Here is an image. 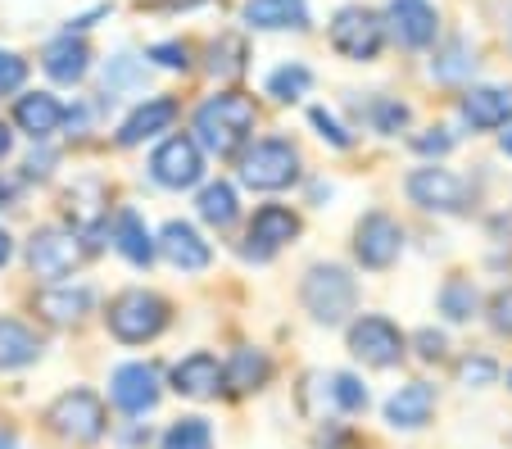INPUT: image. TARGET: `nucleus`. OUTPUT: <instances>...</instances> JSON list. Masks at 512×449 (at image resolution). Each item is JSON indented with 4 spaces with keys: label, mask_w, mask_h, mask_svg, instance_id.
Masks as SVG:
<instances>
[{
    "label": "nucleus",
    "mask_w": 512,
    "mask_h": 449,
    "mask_svg": "<svg viewBox=\"0 0 512 449\" xmlns=\"http://www.w3.org/2000/svg\"><path fill=\"white\" fill-rule=\"evenodd\" d=\"M431 413H435V391L426 386V381H408V386H399V391L386 400V422L390 427L417 431V427L431 422Z\"/></svg>",
    "instance_id": "f3484780"
},
{
    "label": "nucleus",
    "mask_w": 512,
    "mask_h": 449,
    "mask_svg": "<svg viewBox=\"0 0 512 449\" xmlns=\"http://www.w3.org/2000/svg\"><path fill=\"white\" fill-rule=\"evenodd\" d=\"M37 354H41V336L37 332H28V327L14 323V318H0V372L28 368Z\"/></svg>",
    "instance_id": "5701e85b"
},
{
    "label": "nucleus",
    "mask_w": 512,
    "mask_h": 449,
    "mask_svg": "<svg viewBox=\"0 0 512 449\" xmlns=\"http://www.w3.org/2000/svg\"><path fill=\"white\" fill-rule=\"evenodd\" d=\"M150 59H155V64H164V69H186V64H191V50L177 46V41H164V46L150 50Z\"/></svg>",
    "instance_id": "c9c22d12"
},
{
    "label": "nucleus",
    "mask_w": 512,
    "mask_h": 449,
    "mask_svg": "<svg viewBox=\"0 0 512 449\" xmlns=\"http://www.w3.org/2000/svg\"><path fill=\"white\" fill-rule=\"evenodd\" d=\"M408 196H413V205L435 209V214H458L472 200V186L458 173H449V168H417L408 177Z\"/></svg>",
    "instance_id": "6e6552de"
},
{
    "label": "nucleus",
    "mask_w": 512,
    "mask_h": 449,
    "mask_svg": "<svg viewBox=\"0 0 512 449\" xmlns=\"http://www.w3.org/2000/svg\"><path fill=\"white\" fill-rule=\"evenodd\" d=\"M254 100L241 96V91H223V96L204 100L195 109V141L213 155H236V150L250 141L254 132Z\"/></svg>",
    "instance_id": "f257e3e1"
},
{
    "label": "nucleus",
    "mask_w": 512,
    "mask_h": 449,
    "mask_svg": "<svg viewBox=\"0 0 512 449\" xmlns=\"http://www.w3.org/2000/svg\"><path fill=\"white\" fill-rule=\"evenodd\" d=\"M245 23L259 32H286V28H309V0H250L245 5Z\"/></svg>",
    "instance_id": "6ab92c4d"
},
{
    "label": "nucleus",
    "mask_w": 512,
    "mask_h": 449,
    "mask_svg": "<svg viewBox=\"0 0 512 449\" xmlns=\"http://www.w3.org/2000/svg\"><path fill=\"white\" fill-rule=\"evenodd\" d=\"M309 118H313V127H318V132H322V137H327V141H331V146H340V150H345V146H349V132H345V127H340V123H336V118H331V114H327V109H313V114H309Z\"/></svg>",
    "instance_id": "f704fd0d"
},
{
    "label": "nucleus",
    "mask_w": 512,
    "mask_h": 449,
    "mask_svg": "<svg viewBox=\"0 0 512 449\" xmlns=\"http://www.w3.org/2000/svg\"><path fill=\"white\" fill-rule=\"evenodd\" d=\"M164 327H168V300L155 291H123L109 304V332L123 345L155 341Z\"/></svg>",
    "instance_id": "f03ea898"
},
{
    "label": "nucleus",
    "mask_w": 512,
    "mask_h": 449,
    "mask_svg": "<svg viewBox=\"0 0 512 449\" xmlns=\"http://www.w3.org/2000/svg\"><path fill=\"white\" fill-rule=\"evenodd\" d=\"M0 449H14V440H10V436H0Z\"/></svg>",
    "instance_id": "c03bdc74"
},
{
    "label": "nucleus",
    "mask_w": 512,
    "mask_h": 449,
    "mask_svg": "<svg viewBox=\"0 0 512 449\" xmlns=\"http://www.w3.org/2000/svg\"><path fill=\"white\" fill-rule=\"evenodd\" d=\"M331 391H336V404H340V409H349V413L368 409V391H363V381H358V377H349V372H340V377H336V386H331Z\"/></svg>",
    "instance_id": "7c9ffc66"
},
{
    "label": "nucleus",
    "mask_w": 512,
    "mask_h": 449,
    "mask_svg": "<svg viewBox=\"0 0 512 449\" xmlns=\"http://www.w3.org/2000/svg\"><path fill=\"white\" fill-rule=\"evenodd\" d=\"M177 118V100L159 96V100H145L123 127H118V146H141L145 137H155V132H168Z\"/></svg>",
    "instance_id": "412c9836"
},
{
    "label": "nucleus",
    "mask_w": 512,
    "mask_h": 449,
    "mask_svg": "<svg viewBox=\"0 0 512 449\" xmlns=\"http://www.w3.org/2000/svg\"><path fill=\"white\" fill-rule=\"evenodd\" d=\"M295 236H300V218L281 205H263L250 223V245H245V254H250V259H268V254H277L281 245L295 241Z\"/></svg>",
    "instance_id": "ddd939ff"
},
{
    "label": "nucleus",
    "mask_w": 512,
    "mask_h": 449,
    "mask_svg": "<svg viewBox=\"0 0 512 449\" xmlns=\"http://www.w3.org/2000/svg\"><path fill=\"white\" fill-rule=\"evenodd\" d=\"M503 150H508V155H512V127H508V132H503Z\"/></svg>",
    "instance_id": "79ce46f5"
},
{
    "label": "nucleus",
    "mask_w": 512,
    "mask_h": 449,
    "mask_svg": "<svg viewBox=\"0 0 512 449\" xmlns=\"http://www.w3.org/2000/svg\"><path fill=\"white\" fill-rule=\"evenodd\" d=\"M227 386V372L223 363L213 354H191L173 368V391L177 395H191V400H213V395Z\"/></svg>",
    "instance_id": "2eb2a0df"
},
{
    "label": "nucleus",
    "mask_w": 512,
    "mask_h": 449,
    "mask_svg": "<svg viewBox=\"0 0 512 449\" xmlns=\"http://www.w3.org/2000/svg\"><path fill=\"white\" fill-rule=\"evenodd\" d=\"M159 254H164L173 268H186V273H200V268H209V245L200 241V232H195L191 223H168L164 232H159Z\"/></svg>",
    "instance_id": "dca6fc26"
},
{
    "label": "nucleus",
    "mask_w": 512,
    "mask_h": 449,
    "mask_svg": "<svg viewBox=\"0 0 512 449\" xmlns=\"http://www.w3.org/2000/svg\"><path fill=\"white\" fill-rule=\"evenodd\" d=\"M440 309H445L454 323L472 318V309H476V286H472V282H449L445 291H440Z\"/></svg>",
    "instance_id": "c756f323"
},
{
    "label": "nucleus",
    "mask_w": 512,
    "mask_h": 449,
    "mask_svg": "<svg viewBox=\"0 0 512 449\" xmlns=\"http://www.w3.org/2000/svg\"><path fill=\"white\" fill-rule=\"evenodd\" d=\"M435 137H417V150H422V155H445L449 146H454V137H449L445 127H431Z\"/></svg>",
    "instance_id": "4c0bfd02"
},
{
    "label": "nucleus",
    "mask_w": 512,
    "mask_h": 449,
    "mask_svg": "<svg viewBox=\"0 0 512 449\" xmlns=\"http://www.w3.org/2000/svg\"><path fill=\"white\" fill-rule=\"evenodd\" d=\"M490 327L499 336H512V291H499L490 300Z\"/></svg>",
    "instance_id": "473e14b6"
},
{
    "label": "nucleus",
    "mask_w": 512,
    "mask_h": 449,
    "mask_svg": "<svg viewBox=\"0 0 512 449\" xmlns=\"http://www.w3.org/2000/svg\"><path fill=\"white\" fill-rule=\"evenodd\" d=\"M404 250V232L390 214H368L358 223V236H354V254L363 268H390Z\"/></svg>",
    "instance_id": "9b49d317"
},
{
    "label": "nucleus",
    "mask_w": 512,
    "mask_h": 449,
    "mask_svg": "<svg viewBox=\"0 0 512 449\" xmlns=\"http://www.w3.org/2000/svg\"><path fill=\"white\" fill-rule=\"evenodd\" d=\"M10 155V132H5V127H0V159Z\"/></svg>",
    "instance_id": "a19ab883"
},
{
    "label": "nucleus",
    "mask_w": 512,
    "mask_h": 449,
    "mask_svg": "<svg viewBox=\"0 0 512 449\" xmlns=\"http://www.w3.org/2000/svg\"><path fill=\"white\" fill-rule=\"evenodd\" d=\"M91 254V245L78 232H64V227H46V232L32 236L28 245V264L37 277H68L73 268Z\"/></svg>",
    "instance_id": "423d86ee"
},
{
    "label": "nucleus",
    "mask_w": 512,
    "mask_h": 449,
    "mask_svg": "<svg viewBox=\"0 0 512 449\" xmlns=\"http://www.w3.org/2000/svg\"><path fill=\"white\" fill-rule=\"evenodd\" d=\"M223 372H227V386H232V391H259L272 368H268V359H263L259 350H236L232 368H223Z\"/></svg>",
    "instance_id": "a878e982"
},
{
    "label": "nucleus",
    "mask_w": 512,
    "mask_h": 449,
    "mask_svg": "<svg viewBox=\"0 0 512 449\" xmlns=\"http://www.w3.org/2000/svg\"><path fill=\"white\" fill-rule=\"evenodd\" d=\"M5 200H10V186H5V182H0V205H5Z\"/></svg>",
    "instance_id": "37998d69"
},
{
    "label": "nucleus",
    "mask_w": 512,
    "mask_h": 449,
    "mask_svg": "<svg viewBox=\"0 0 512 449\" xmlns=\"http://www.w3.org/2000/svg\"><path fill=\"white\" fill-rule=\"evenodd\" d=\"M150 173H155V182L168 186V191H186V186H195V182L204 177L200 141H191V137H168L164 146L155 150V159H150Z\"/></svg>",
    "instance_id": "9d476101"
},
{
    "label": "nucleus",
    "mask_w": 512,
    "mask_h": 449,
    "mask_svg": "<svg viewBox=\"0 0 512 449\" xmlns=\"http://www.w3.org/2000/svg\"><path fill=\"white\" fill-rule=\"evenodd\" d=\"M87 309H91L87 286H55V291L37 295V313H46L50 323H78Z\"/></svg>",
    "instance_id": "b1692460"
},
{
    "label": "nucleus",
    "mask_w": 512,
    "mask_h": 449,
    "mask_svg": "<svg viewBox=\"0 0 512 449\" xmlns=\"http://www.w3.org/2000/svg\"><path fill=\"white\" fill-rule=\"evenodd\" d=\"M463 114L472 127H485V132H494V127H503L512 118V91L503 87H472L463 96Z\"/></svg>",
    "instance_id": "4be33fe9"
},
{
    "label": "nucleus",
    "mask_w": 512,
    "mask_h": 449,
    "mask_svg": "<svg viewBox=\"0 0 512 449\" xmlns=\"http://www.w3.org/2000/svg\"><path fill=\"white\" fill-rule=\"evenodd\" d=\"M458 377H463L467 386H490V381L499 377V368H494L490 359H463V368H458Z\"/></svg>",
    "instance_id": "72a5a7b5"
},
{
    "label": "nucleus",
    "mask_w": 512,
    "mask_h": 449,
    "mask_svg": "<svg viewBox=\"0 0 512 449\" xmlns=\"http://www.w3.org/2000/svg\"><path fill=\"white\" fill-rule=\"evenodd\" d=\"M164 449H213V431L204 418H182L168 427Z\"/></svg>",
    "instance_id": "cd10ccee"
},
{
    "label": "nucleus",
    "mask_w": 512,
    "mask_h": 449,
    "mask_svg": "<svg viewBox=\"0 0 512 449\" xmlns=\"http://www.w3.org/2000/svg\"><path fill=\"white\" fill-rule=\"evenodd\" d=\"M109 395L123 413H145L159 404V372L150 363H123L109 381Z\"/></svg>",
    "instance_id": "f8f14e48"
},
{
    "label": "nucleus",
    "mask_w": 512,
    "mask_h": 449,
    "mask_svg": "<svg viewBox=\"0 0 512 449\" xmlns=\"http://www.w3.org/2000/svg\"><path fill=\"white\" fill-rule=\"evenodd\" d=\"M46 422L59 431V436L78 440V445H91V440L105 436V404H100L91 391H68L50 404Z\"/></svg>",
    "instance_id": "39448f33"
},
{
    "label": "nucleus",
    "mask_w": 512,
    "mask_h": 449,
    "mask_svg": "<svg viewBox=\"0 0 512 449\" xmlns=\"http://www.w3.org/2000/svg\"><path fill=\"white\" fill-rule=\"evenodd\" d=\"M23 78H28V59H19L14 50H0V96L19 91Z\"/></svg>",
    "instance_id": "2f4dec72"
},
{
    "label": "nucleus",
    "mask_w": 512,
    "mask_h": 449,
    "mask_svg": "<svg viewBox=\"0 0 512 449\" xmlns=\"http://www.w3.org/2000/svg\"><path fill=\"white\" fill-rule=\"evenodd\" d=\"M408 123V109L395 105V100H377V127L381 132H399Z\"/></svg>",
    "instance_id": "e433bc0d"
},
{
    "label": "nucleus",
    "mask_w": 512,
    "mask_h": 449,
    "mask_svg": "<svg viewBox=\"0 0 512 449\" xmlns=\"http://www.w3.org/2000/svg\"><path fill=\"white\" fill-rule=\"evenodd\" d=\"M349 350L363 363H372V368H395V363L404 359V336H399V327L390 323V318L368 313V318H358V323L349 327Z\"/></svg>",
    "instance_id": "1a4fd4ad"
},
{
    "label": "nucleus",
    "mask_w": 512,
    "mask_h": 449,
    "mask_svg": "<svg viewBox=\"0 0 512 449\" xmlns=\"http://www.w3.org/2000/svg\"><path fill=\"white\" fill-rule=\"evenodd\" d=\"M64 105H59L50 91H32V96H19V105H14V123L28 132V137L46 141L59 132V123H64Z\"/></svg>",
    "instance_id": "aec40b11"
},
{
    "label": "nucleus",
    "mask_w": 512,
    "mask_h": 449,
    "mask_svg": "<svg viewBox=\"0 0 512 449\" xmlns=\"http://www.w3.org/2000/svg\"><path fill=\"white\" fill-rule=\"evenodd\" d=\"M309 82H313V73L304 69V64H286V69H277L268 78V96H277V100H300L304 91H309Z\"/></svg>",
    "instance_id": "c85d7f7f"
},
{
    "label": "nucleus",
    "mask_w": 512,
    "mask_h": 449,
    "mask_svg": "<svg viewBox=\"0 0 512 449\" xmlns=\"http://www.w3.org/2000/svg\"><path fill=\"white\" fill-rule=\"evenodd\" d=\"M295 177H300V155L286 141H259L241 159V182L254 186V191H281Z\"/></svg>",
    "instance_id": "20e7f679"
},
{
    "label": "nucleus",
    "mask_w": 512,
    "mask_h": 449,
    "mask_svg": "<svg viewBox=\"0 0 512 449\" xmlns=\"http://www.w3.org/2000/svg\"><path fill=\"white\" fill-rule=\"evenodd\" d=\"M381 41H386V23H381V14L363 10V5H345L331 23V46L345 59H377Z\"/></svg>",
    "instance_id": "0eeeda50"
},
{
    "label": "nucleus",
    "mask_w": 512,
    "mask_h": 449,
    "mask_svg": "<svg viewBox=\"0 0 512 449\" xmlns=\"http://www.w3.org/2000/svg\"><path fill=\"white\" fill-rule=\"evenodd\" d=\"M41 64H46V73L55 82H68V87H73V82H82L91 69V46L82 37H73V32H64V37H55L46 46Z\"/></svg>",
    "instance_id": "a211bd4d"
},
{
    "label": "nucleus",
    "mask_w": 512,
    "mask_h": 449,
    "mask_svg": "<svg viewBox=\"0 0 512 449\" xmlns=\"http://www.w3.org/2000/svg\"><path fill=\"white\" fill-rule=\"evenodd\" d=\"M200 218L213 227H232L236 223V191L227 182H213L200 191Z\"/></svg>",
    "instance_id": "bb28decb"
},
{
    "label": "nucleus",
    "mask_w": 512,
    "mask_h": 449,
    "mask_svg": "<svg viewBox=\"0 0 512 449\" xmlns=\"http://www.w3.org/2000/svg\"><path fill=\"white\" fill-rule=\"evenodd\" d=\"M417 354H422V359H440V354H445V336L440 332H417Z\"/></svg>",
    "instance_id": "58836bf2"
},
{
    "label": "nucleus",
    "mask_w": 512,
    "mask_h": 449,
    "mask_svg": "<svg viewBox=\"0 0 512 449\" xmlns=\"http://www.w3.org/2000/svg\"><path fill=\"white\" fill-rule=\"evenodd\" d=\"M114 236H118V250H123L136 268H145V264H150V259H155V241H150V232H145V223L132 214V209H123V214H118Z\"/></svg>",
    "instance_id": "393cba45"
},
{
    "label": "nucleus",
    "mask_w": 512,
    "mask_h": 449,
    "mask_svg": "<svg viewBox=\"0 0 512 449\" xmlns=\"http://www.w3.org/2000/svg\"><path fill=\"white\" fill-rule=\"evenodd\" d=\"M354 300H358V286L345 268L327 264V268H309L304 277V309L318 318V323H345L354 313Z\"/></svg>",
    "instance_id": "7ed1b4c3"
},
{
    "label": "nucleus",
    "mask_w": 512,
    "mask_h": 449,
    "mask_svg": "<svg viewBox=\"0 0 512 449\" xmlns=\"http://www.w3.org/2000/svg\"><path fill=\"white\" fill-rule=\"evenodd\" d=\"M390 28H395L399 46L422 50V46H431L435 41L440 19H435L431 0H390Z\"/></svg>",
    "instance_id": "4468645a"
},
{
    "label": "nucleus",
    "mask_w": 512,
    "mask_h": 449,
    "mask_svg": "<svg viewBox=\"0 0 512 449\" xmlns=\"http://www.w3.org/2000/svg\"><path fill=\"white\" fill-rule=\"evenodd\" d=\"M10 254H14V241L0 232V264H10Z\"/></svg>",
    "instance_id": "ea45409f"
}]
</instances>
